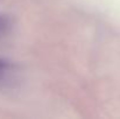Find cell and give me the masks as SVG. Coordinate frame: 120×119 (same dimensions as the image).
Returning a JSON list of instances; mask_svg holds the SVG:
<instances>
[{
  "instance_id": "obj_2",
  "label": "cell",
  "mask_w": 120,
  "mask_h": 119,
  "mask_svg": "<svg viewBox=\"0 0 120 119\" xmlns=\"http://www.w3.org/2000/svg\"><path fill=\"white\" fill-rule=\"evenodd\" d=\"M8 29H9V20L6 16L0 15V38L4 36Z\"/></svg>"
},
{
  "instance_id": "obj_1",
  "label": "cell",
  "mask_w": 120,
  "mask_h": 119,
  "mask_svg": "<svg viewBox=\"0 0 120 119\" xmlns=\"http://www.w3.org/2000/svg\"><path fill=\"white\" fill-rule=\"evenodd\" d=\"M20 81L19 68L7 58L0 57V90L13 89Z\"/></svg>"
}]
</instances>
